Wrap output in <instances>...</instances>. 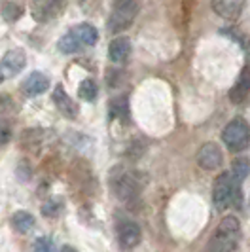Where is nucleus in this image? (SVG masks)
I'll list each match as a JSON object with an SVG mask.
<instances>
[{"instance_id":"obj_1","label":"nucleus","mask_w":250,"mask_h":252,"mask_svg":"<svg viewBox=\"0 0 250 252\" xmlns=\"http://www.w3.org/2000/svg\"><path fill=\"white\" fill-rule=\"evenodd\" d=\"M241 237V224L235 216H225L214 229L205 252H233Z\"/></svg>"},{"instance_id":"obj_2","label":"nucleus","mask_w":250,"mask_h":252,"mask_svg":"<svg viewBox=\"0 0 250 252\" xmlns=\"http://www.w3.org/2000/svg\"><path fill=\"white\" fill-rule=\"evenodd\" d=\"M239 188H241V184L233 178L231 171H225L222 175H218V178L214 180V186H213L214 207H216L218 211H224L229 205L237 203Z\"/></svg>"},{"instance_id":"obj_3","label":"nucleus","mask_w":250,"mask_h":252,"mask_svg":"<svg viewBox=\"0 0 250 252\" xmlns=\"http://www.w3.org/2000/svg\"><path fill=\"white\" fill-rule=\"evenodd\" d=\"M138 0H124V2H114L112 13L108 17V31L112 34H120L127 31L135 23L138 15Z\"/></svg>"},{"instance_id":"obj_4","label":"nucleus","mask_w":250,"mask_h":252,"mask_svg":"<svg viewBox=\"0 0 250 252\" xmlns=\"http://www.w3.org/2000/svg\"><path fill=\"white\" fill-rule=\"evenodd\" d=\"M222 140L227 150L241 152L249 146L250 142V126L243 118H233L222 131Z\"/></svg>"},{"instance_id":"obj_5","label":"nucleus","mask_w":250,"mask_h":252,"mask_svg":"<svg viewBox=\"0 0 250 252\" xmlns=\"http://www.w3.org/2000/svg\"><path fill=\"white\" fill-rule=\"evenodd\" d=\"M110 186H112L114 195L118 199H122L125 203L135 201L142 189V182L137 173H125L122 171L120 175H114L110 180Z\"/></svg>"},{"instance_id":"obj_6","label":"nucleus","mask_w":250,"mask_h":252,"mask_svg":"<svg viewBox=\"0 0 250 252\" xmlns=\"http://www.w3.org/2000/svg\"><path fill=\"white\" fill-rule=\"evenodd\" d=\"M224 163L222 148L216 142H205L197 152V165L205 171H216Z\"/></svg>"},{"instance_id":"obj_7","label":"nucleus","mask_w":250,"mask_h":252,"mask_svg":"<svg viewBox=\"0 0 250 252\" xmlns=\"http://www.w3.org/2000/svg\"><path fill=\"white\" fill-rule=\"evenodd\" d=\"M27 63V55L21 48H13V50L6 51V55L0 61V72L4 78H12V76L19 74Z\"/></svg>"},{"instance_id":"obj_8","label":"nucleus","mask_w":250,"mask_h":252,"mask_svg":"<svg viewBox=\"0 0 250 252\" xmlns=\"http://www.w3.org/2000/svg\"><path fill=\"white\" fill-rule=\"evenodd\" d=\"M211 8L218 17L227 19V21H235L243 13L245 0H211Z\"/></svg>"},{"instance_id":"obj_9","label":"nucleus","mask_w":250,"mask_h":252,"mask_svg":"<svg viewBox=\"0 0 250 252\" xmlns=\"http://www.w3.org/2000/svg\"><path fill=\"white\" fill-rule=\"evenodd\" d=\"M142 239V229L137 222L125 220L118 226V241L124 249H135Z\"/></svg>"},{"instance_id":"obj_10","label":"nucleus","mask_w":250,"mask_h":252,"mask_svg":"<svg viewBox=\"0 0 250 252\" xmlns=\"http://www.w3.org/2000/svg\"><path fill=\"white\" fill-rule=\"evenodd\" d=\"M250 95V66H245L239 74L237 82L233 84V88L229 89V101L241 104L243 101H247V97Z\"/></svg>"},{"instance_id":"obj_11","label":"nucleus","mask_w":250,"mask_h":252,"mask_svg":"<svg viewBox=\"0 0 250 252\" xmlns=\"http://www.w3.org/2000/svg\"><path fill=\"white\" fill-rule=\"evenodd\" d=\"M53 102H55L57 110H59L64 118L74 120L76 116H78V104L68 97V93L64 91L62 86H57V88L53 89Z\"/></svg>"},{"instance_id":"obj_12","label":"nucleus","mask_w":250,"mask_h":252,"mask_svg":"<svg viewBox=\"0 0 250 252\" xmlns=\"http://www.w3.org/2000/svg\"><path fill=\"white\" fill-rule=\"evenodd\" d=\"M50 88V78L44 72H31V74L25 78L23 82V93L29 95V97H36V95H42L46 89Z\"/></svg>"},{"instance_id":"obj_13","label":"nucleus","mask_w":250,"mask_h":252,"mask_svg":"<svg viewBox=\"0 0 250 252\" xmlns=\"http://www.w3.org/2000/svg\"><path fill=\"white\" fill-rule=\"evenodd\" d=\"M131 55V40L127 36H116L108 46V57L112 63H125Z\"/></svg>"},{"instance_id":"obj_14","label":"nucleus","mask_w":250,"mask_h":252,"mask_svg":"<svg viewBox=\"0 0 250 252\" xmlns=\"http://www.w3.org/2000/svg\"><path fill=\"white\" fill-rule=\"evenodd\" d=\"M74 36L82 42V46H95L97 40H99V31L89 23H80L72 29Z\"/></svg>"},{"instance_id":"obj_15","label":"nucleus","mask_w":250,"mask_h":252,"mask_svg":"<svg viewBox=\"0 0 250 252\" xmlns=\"http://www.w3.org/2000/svg\"><path fill=\"white\" fill-rule=\"evenodd\" d=\"M12 226L17 233H29L34 227V216L27 211H17L12 215Z\"/></svg>"},{"instance_id":"obj_16","label":"nucleus","mask_w":250,"mask_h":252,"mask_svg":"<svg viewBox=\"0 0 250 252\" xmlns=\"http://www.w3.org/2000/svg\"><path fill=\"white\" fill-rule=\"evenodd\" d=\"M57 48H59V51L64 53V55H72V53H78L84 46H82V42L74 36V32L70 31V32H66L64 36H61Z\"/></svg>"},{"instance_id":"obj_17","label":"nucleus","mask_w":250,"mask_h":252,"mask_svg":"<svg viewBox=\"0 0 250 252\" xmlns=\"http://www.w3.org/2000/svg\"><path fill=\"white\" fill-rule=\"evenodd\" d=\"M78 95H80V99H84V101L88 102H93L97 99V95H99V88H97V84H95V80H84L82 84H80V88H78Z\"/></svg>"},{"instance_id":"obj_18","label":"nucleus","mask_w":250,"mask_h":252,"mask_svg":"<svg viewBox=\"0 0 250 252\" xmlns=\"http://www.w3.org/2000/svg\"><path fill=\"white\" fill-rule=\"evenodd\" d=\"M231 175L233 178L237 180L239 184H243L245 182V178L250 175V161L247 158H239L235 159L233 163H231Z\"/></svg>"},{"instance_id":"obj_19","label":"nucleus","mask_w":250,"mask_h":252,"mask_svg":"<svg viewBox=\"0 0 250 252\" xmlns=\"http://www.w3.org/2000/svg\"><path fill=\"white\" fill-rule=\"evenodd\" d=\"M0 13H2V17H4L8 23H13V21H17V19L25 13V8H23L19 2H6V4L2 6Z\"/></svg>"},{"instance_id":"obj_20","label":"nucleus","mask_w":250,"mask_h":252,"mask_svg":"<svg viewBox=\"0 0 250 252\" xmlns=\"http://www.w3.org/2000/svg\"><path fill=\"white\" fill-rule=\"evenodd\" d=\"M62 209H64L62 199H59V197H51L50 201L44 203V207H42V215L48 216V218H55V216L61 215Z\"/></svg>"},{"instance_id":"obj_21","label":"nucleus","mask_w":250,"mask_h":252,"mask_svg":"<svg viewBox=\"0 0 250 252\" xmlns=\"http://www.w3.org/2000/svg\"><path fill=\"white\" fill-rule=\"evenodd\" d=\"M110 114L114 118H127L129 108H127V99L125 97H118L110 102Z\"/></svg>"},{"instance_id":"obj_22","label":"nucleus","mask_w":250,"mask_h":252,"mask_svg":"<svg viewBox=\"0 0 250 252\" xmlns=\"http://www.w3.org/2000/svg\"><path fill=\"white\" fill-rule=\"evenodd\" d=\"M12 140V126L6 120H0V146H6Z\"/></svg>"},{"instance_id":"obj_23","label":"nucleus","mask_w":250,"mask_h":252,"mask_svg":"<svg viewBox=\"0 0 250 252\" xmlns=\"http://www.w3.org/2000/svg\"><path fill=\"white\" fill-rule=\"evenodd\" d=\"M34 252H59V251L53 247V243L48 237H40L34 243Z\"/></svg>"},{"instance_id":"obj_24","label":"nucleus","mask_w":250,"mask_h":252,"mask_svg":"<svg viewBox=\"0 0 250 252\" xmlns=\"http://www.w3.org/2000/svg\"><path fill=\"white\" fill-rule=\"evenodd\" d=\"M61 252H76V249L74 247H70V245H64L61 249Z\"/></svg>"}]
</instances>
